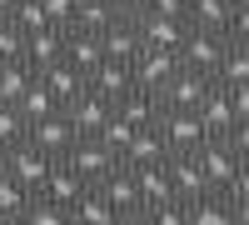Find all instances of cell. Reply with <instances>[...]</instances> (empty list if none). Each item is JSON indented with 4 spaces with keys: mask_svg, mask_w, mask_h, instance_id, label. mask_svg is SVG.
I'll list each match as a JSON object with an SVG mask.
<instances>
[{
    "mask_svg": "<svg viewBox=\"0 0 249 225\" xmlns=\"http://www.w3.org/2000/svg\"><path fill=\"white\" fill-rule=\"evenodd\" d=\"M15 60H25V30L15 20H0V65H15Z\"/></svg>",
    "mask_w": 249,
    "mask_h": 225,
    "instance_id": "35",
    "label": "cell"
},
{
    "mask_svg": "<svg viewBox=\"0 0 249 225\" xmlns=\"http://www.w3.org/2000/svg\"><path fill=\"white\" fill-rule=\"evenodd\" d=\"M135 185H140V205H144V210H155V205H164V200H175V185H170L164 160H160V165H140V170H135Z\"/></svg>",
    "mask_w": 249,
    "mask_h": 225,
    "instance_id": "22",
    "label": "cell"
},
{
    "mask_svg": "<svg viewBox=\"0 0 249 225\" xmlns=\"http://www.w3.org/2000/svg\"><path fill=\"white\" fill-rule=\"evenodd\" d=\"M65 35H70V30H60V25L40 30V35H25V65H30L35 75L50 70V65H60V60H65Z\"/></svg>",
    "mask_w": 249,
    "mask_h": 225,
    "instance_id": "15",
    "label": "cell"
},
{
    "mask_svg": "<svg viewBox=\"0 0 249 225\" xmlns=\"http://www.w3.org/2000/svg\"><path fill=\"white\" fill-rule=\"evenodd\" d=\"M230 15H234V5L230 0H190V25L195 30H230Z\"/></svg>",
    "mask_w": 249,
    "mask_h": 225,
    "instance_id": "26",
    "label": "cell"
},
{
    "mask_svg": "<svg viewBox=\"0 0 249 225\" xmlns=\"http://www.w3.org/2000/svg\"><path fill=\"white\" fill-rule=\"evenodd\" d=\"M234 225H249V195H234Z\"/></svg>",
    "mask_w": 249,
    "mask_h": 225,
    "instance_id": "43",
    "label": "cell"
},
{
    "mask_svg": "<svg viewBox=\"0 0 249 225\" xmlns=\"http://www.w3.org/2000/svg\"><path fill=\"white\" fill-rule=\"evenodd\" d=\"M85 190H90L85 180H80V175L65 165V160H55V165H50V175H45V185H40V200H55V205H65V210H70Z\"/></svg>",
    "mask_w": 249,
    "mask_h": 225,
    "instance_id": "17",
    "label": "cell"
},
{
    "mask_svg": "<svg viewBox=\"0 0 249 225\" xmlns=\"http://www.w3.org/2000/svg\"><path fill=\"white\" fill-rule=\"evenodd\" d=\"M30 145L40 150V155H50V160H65L70 150H75V125H70V115L65 110H55V115H45V120H35V125H30Z\"/></svg>",
    "mask_w": 249,
    "mask_h": 225,
    "instance_id": "3",
    "label": "cell"
},
{
    "mask_svg": "<svg viewBox=\"0 0 249 225\" xmlns=\"http://www.w3.org/2000/svg\"><path fill=\"white\" fill-rule=\"evenodd\" d=\"M95 190L105 195V200H110V205H115L124 220H130V215H144V205H140V185H135V170H130V165H115V170L100 180Z\"/></svg>",
    "mask_w": 249,
    "mask_h": 225,
    "instance_id": "11",
    "label": "cell"
},
{
    "mask_svg": "<svg viewBox=\"0 0 249 225\" xmlns=\"http://www.w3.org/2000/svg\"><path fill=\"white\" fill-rule=\"evenodd\" d=\"M230 5H244V0H230Z\"/></svg>",
    "mask_w": 249,
    "mask_h": 225,
    "instance_id": "48",
    "label": "cell"
},
{
    "mask_svg": "<svg viewBox=\"0 0 249 225\" xmlns=\"http://www.w3.org/2000/svg\"><path fill=\"white\" fill-rule=\"evenodd\" d=\"M210 90H214V75H195V70L179 65V75L160 90V105H164V110H199Z\"/></svg>",
    "mask_w": 249,
    "mask_h": 225,
    "instance_id": "6",
    "label": "cell"
},
{
    "mask_svg": "<svg viewBox=\"0 0 249 225\" xmlns=\"http://www.w3.org/2000/svg\"><path fill=\"white\" fill-rule=\"evenodd\" d=\"M15 110H20V115H25V120H30V125H35V120H45V115H55L60 105H55V95H50L45 85H40V75H35V85H30L25 95H20V105H15Z\"/></svg>",
    "mask_w": 249,
    "mask_h": 225,
    "instance_id": "29",
    "label": "cell"
},
{
    "mask_svg": "<svg viewBox=\"0 0 249 225\" xmlns=\"http://www.w3.org/2000/svg\"><path fill=\"white\" fill-rule=\"evenodd\" d=\"M140 10H150V15H164V20H184V25H190V0H144Z\"/></svg>",
    "mask_w": 249,
    "mask_h": 225,
    "instance_id": "38",
    "label": "cell"
},
{
    "mask_svg": "<svg viewBox=\"0 0 249 225\" xmlns=\"http://www.w3.org/2000/svg\"><path fill=\"white\" fill-rule=\"evenodd\" d=\"M214 80H219V85H239V80H249V45H234V40H230V50H224Z\"/></svg>",
    "mask_w": 249,
    "mask_h": 225,
    "instance_id": "30",
    "label": "cell"
},
{
    "mask_svg": "<svg viewBox=\"0 0 249 225\" xmlns=\"http://www.w3.org/2000/svg\"><path fill=\"white\" fill-rule=\"evenodd\" d=\"M10 20L25 35H40V30H50V15H45V5H40V0H20V5L10 10Z\"/></svg>",
    "mask_w": 249,
    "mask_h": 225,
    "instance_id": "34",
    "label": "cell"
},
{
    "mask_svg": "<svg viewBox=\"0 0 249 225\" xmlns=\"http://www.w3.org/2000/svg\"><path fill=\"white\" fill-rule=\"evenodd\" d=\"M40 85L55 95V105H60V110L75 105V100L90 90V85H85V75H80L75 65H65V60H60V65H50V70H40Z\"/></svg>",
    "mask_w": 249,
    "mask_h": 225,
    "instance_id": "16",
    "label": "cell"
},
{
    "mask_svg": "<svg viewBox=\"0 0 249 225\" xmlns=\"http://www.w3.org/2000/svg\"><path fill=\"white\" fill-rule=\"evenodd\" d=\"M85 85H90L95 95H105L110 105H120V100L135 90V65H120V60H100V65L90 70V80H85Z\"/></svg>",
    "mask_w": 249,
    "mask_h": 225,
    "instance_id": "13",
    "label": "cell"
},
{
    "mask_svg": "<svg viewBox=\"0 0 249 225\" xmlns=\"http://www.w3.org/2000/svg\"><path fill=\"white\" fill-rule=\"evenodd\" d=\"M65 165H70L80 180H85V185H100V180H105V175L120 165V160H115L105 145H100V140H75V150L65 155Z\"/></svg>",
    "mask_w": 249,
    "mask_h": 225,
    "instance_id": "9",
    "label": "cell"
},
{
    "mask_svg": "<svg viewBox=\"0 0 249 225\" xmlns=\"http://www.w3.org/2000/svg\"><path fill=\"white\" fill-rule=\"evenodd\" d=\"M155 225H190V205L184 200H164V205H155V210H144Z\"/></svg>",
    "mask_w": 249,
    "mask_h": 225,
    "instance_id": "37",
    "label": "cell"
},
{
    "mask_svg": "<svg viewBox=\"0 0 249 225\" xmlns=\"http://www.w3.org/2000/svg\"><path fill=\"white\" fill-rule=\"evenodd\" d=\"M0 225H20V220H15V215H0Z\"/></svg>",
    "mask_w": 249,
    "mask_h": 225,
    "instance_id": "47",
    "label": "cell"
},
{
    "mask_svg": "<svg viewBox=\"0 0 249 225\" xmlns=\"http://www.w3.org/2000/svg\"><path fill=\"white\" fill-rule=\"evenodd\" d=\"M50 165H55V160H50V155H40V150L30 145V140H25V145H15V150H5V155H0V170H10V175H15V180H20V185H25L30 195H40V185H45Z\"/></svg>",
    "mask_w": 249,
    "mask_h": 225,
    "instance_id": "5",
    "label": "cell"
},
{
    "mask_svg": "<svg viewBox=\"0 0 249 225\" xmlns=\"http://www.w3.org/2000/svg\"><path fill=\"white\" fill-rule=\"evenodd\" d=\"M190 225H234V195H199L190 200Z\"/></svg>",
    "mask_w": 249,
    "mask_h": 225,
    "instance_id": "25",
    "label": "cell"
},
{
    "mask_svg": "<svg viewBox=\"0 0 249 225\" xmlns=\"http://www.w3.org/2000/svg\"><path fill=\"white\" fill-rule=\"evenodd\" d=\"M20 225H75V220H70L65 205H55V200H40V195H35L30 210L20 215Z\"/></svg>",
    "mask_w": 249,
    "mask_h": 225,
    "instance_id": "33",
    "label": "cell"
},
{
    "mask_svg": "<svg viewBox=\"0 0 249 225\" xmlns=\"http://www.w3.org/2000/svg\"><path fill=\"white\" fill-rule=\"evenodd\" d=\"M115 115H124L135 130H144V125H155L160 120V90H144V85H135L130 95L115 105Z\"/></svg>",
    "mask_w": 249,
    "mask_h": 225,
    "instance_id": "23",
    "label": "cell"
},
{
    "mask_svg": "<svg viewBox=\"0 0 249 225\" xmlns=\"http://www.w3.org/2000/svg\"><path fill=\"white\" fill-rule=\"evenodd\" d=\"M130 20H135V30H140V40L150 50H175L179 55V45H184V20H164V15H150V10H130Z\"/></svg>",
    "mask_w": 249,
    "mask_h": 225,
    "instance_id": "7",
    "label": "cell"
},
{
    "mask_svg": "<svg viewBox=\"0 0 249 225\" xmlns=\"http://www.w3.org/2000/svg\"><path fill=\"white\" fill-rule=\"evenodd\" d=\"M199 170H204V180H210L214 195H230L234 180H239V155L230 150V140H204V150H199Z\"/></svg>",
    "mask_w": 249,
    "mask_h": 225,
    "instance_id": "4",
    "label": "cell"
},
{
    "mask_svg": "<svg viewBox=\"0 0 249 225\" xmlns=\"http://www.w3.org/2000/svg\"><path fill=\"white\" fill-rule=\"evenodd\" d=\"M25 135H30V120L15 105H0V155L15 150V145H25Z\"/></svg>",
    "mask_w": 249,
    "mask_h": 225,
    "instance_id": "31",
    "label": "cell"
},
{
    "mask_svg": "<svg viewBox=\"0 0 249 225\" xmlns=\"http://www.w3.org/2000/svg\"><path fill=\"white\" fill-rule=\"evenodd\" d=\"M115 5H120L124 15H130V10H140V5H144V0H115Z\"/></svg>",
    "mask_w": 249,
    "mask_h": 225,
    "instance_id": "44",
    "label": "cell"
},
{
    "mask_svg": "<svg viewBox=\"0 0 249 225\" xmlns=\"http://www.w3.org/2000/svg\"><path fill=\"white\" fill-rule=\"evenodd\" d=\"M199 125H204V135L210 140H230V130L239 125V115H234V105H230V90L214 80V90L204 95V105H199Z\"/></svg>",
    "mask_w": 249,
    "mask_h": 225,
    "instance_id": "12",
    "label": "cell"
},
{
    "mask_svg": "<svg viewBox=\"0 0 249 225\" xmlns=\"http://www.w3.org/2000/svg\"><path fill=\"white\" fill-rule=\"evenodd\" d=\"M35 85V70L25 60H15V65H0V105H20V95Z\"/></svg>",
    "mask_w": 249,
    "mask_h": 225,
    "instance_id": "27",
    "label": "cell"
},
{
    "mask_svg": "<svg viewBox=\"0 0 249 225\" xmlns=\"http://www.w3.org/2000/svg\"><path fill=\"white\" fill-rule=\"evenodd\" d=\"M164 155H170V145H164L160 125H144V130H135V140H130V150H124V160H120V165L140 170V165H160Z\"/></svg>",
    "mask_w": 249,
    "mask_h": 225,
    "instance_id": "20",
    "label": "cell"
},
{
    "mask_svg": "<svg viewBox=\"0 0 249 225\" xmlns=\"http://www.w3.org/2000/svg\"><path fill=\"white\" fill-rule=\"evenodd\" d=\"M124 225H155L150 215H130V220H124Z\"/></svg>",
    "mask_w": 249,
    "mask_h": 225,
    "instance_id": "46",
    "label": "cell"
},
{
    "mask_svg": "<svg viewBox=\"0 0 249 225\" xmlns=\"http://www.w3.org/2000/svg\"><path fill=\"white\" fill-rule=\"evenodd\" d=\"M130 140H135V125L124 115H110V125L100 130V145H105L115 160H124V150H130Z\"/></svg>",
    "mask_w": 249,
    "mask_h": 225,
    "instance_id": "32",
    "label": "cell"
},
{
    "mask_svg": "<svg viewBox=\"0 0 249 225\" xmlns=\"http://www.w3.org/2000/svg\"><path fill=\"white\" fill-rule=\"evenodd\" d=\"M30 200H35V195L20 185L10 170H0V215H15V220H20V215L30 210Z\"/></svg>",
    "mask_w": 249,
    "mask_h": 225,
    "instance_id": "28",
    "label": "cell"
},
{
    "mask_svg": "<svg viewBox=\"0 0 249 225\" xmlns=\"http://www.w3.org/2000/svg\"><path fill=\"white\" fill-rule=\"evenodd\" d=\"M105 60V40L100 35H90V30H70L65 35V65H75L80 75L90 80V70Z\"/></svg>",
    "mask_w": 249,
    "mask_h": 225,
    "instance_id": "19",
    "label": "cell"
},
{
    "mask_svg": "<svg viewBox=\"0 0 249 225\" xmlns=\"http://www.w3.org/2000/svg\"><path fill=\"white\" fill-rule=\"evenodd\" d=\"M234 40V45H249V0L244 5H234V15H230V30H224Z\"/></svg>",
    "mask_w": 249,
    "mask_h": 225,
    "instance_id": "39",
    "label": "cell"
},
{
    "mask_svg": "<svg viewBox=\"0 0 249 225\" xmlns=\"http://www.w3.org/2000/svg\"><path fill=\"white\" fill-rule=\"evenodd\" d=\"M124 10L115 0H80V15H75V30H90V35H105L110 25H120Z\"/></svg>",
    "mask_w": 249,
    "mask_h": 225,
    "instance_id": "24",
    "label": "cell"
},
{
    "mask_svg": "<svg viewBox=\"0 0 249 225\" xmlns=\"http://www.w3.org/2000/svg\"><path fill=\"white\" fill-rule=\"evenodd\" d=\"M65 115H70V125H75V135L80 140H100V130L110 125V115H115V105L105 95H95V90H85L75 100V105H65Z\"/></svg>",
    "mask_w": 249,
    "mask_h": 225,
    "instance_id": "8",
    "label": "cell"
},
{
    "mask_svg": "<svg viewBox=\"0 0 249 225\" xmlns=\"http://www.w3.org/2000/svg\"><path fill=\"white\" fill-rule=\"evenodd\" d=\"M224 50H230V35H219V30H184V45H179V65L184 70H195V75H214L219 70V60Z\"/></svg>",
    "mask_w": 249,
    "mask_h": 225,
    "instance_id": "2",
    "label": "cell"
},
{
    "mask_svg": "<svg viewBox=\"0 0 249 225\" xmlns=\"http://www.w3.org/2000/svg\"><path fill=\"white\" fill-rule=\"evenodd\" d=\"M45 5V15H50V25H60V30H75V15H80V0H40Z\"/></svg>",
    "mask_w": 249,
    "mask_h": 225,
    "instance_id": "36",
    "label": "cell"
},
{
    "mask_svg": "<svg viewBox=\"0 0 249 225\" xmlns=\"http://www.w3.org/2000/svg\"><path fill=\"white\" fill-rule=\"evenodd\" d=\"M175 75H179V55L175 50H150L144 45V55L135 60V85H144V90H164Z\"/></svg>",
    "mask_w": 249,
    "mask_h": 225,
    "instance_id": "14",
    "label": "cell"
},
{
    "mask_svg": "<svg viewBox=\"0 0 249 225\" xmlns=\"http://www.w3.org/2000/svg\"><path fill=\"white\" fill-rule=\"evenodd\" d=\"M230 150H234L239 160H249V120H239V125L230 130Z\"/></svg>",
    "mask_w": 249,
    "mask_h": 225,
    "instance_id": "41",
    "label": "cell"
},
{
    "mask_svg": "<svg viewBox=\"0 0 249 225\" xmlns=\"http://www.w3.org/2000/svg\"><path fill=\"white\" fill-rule=\"evenodd\" d=\"M70 220H75V225H124V215H120V210H115V205H110V200L100 195L95 185H90V190L70 205Z\"/></svg>",
    "mask_w": 249,
    "mask_h": 225,
    "instance_id": "21",
    "label": "cell"
},
{
    "mask_svg": "<svg viewBox=\"0 0 249 225\" xmlns=\"http://www.w3.org/2000/svg\"><path fill=\"white\" fill-rule=\"evenodd\" d=\"M100 40H105V60H120V65H135V60L144 55V40H140V30H135L130 15H124L120 25H110Z\"/></svg>",
    "mask_w": 249,
    "mask_h": 225,
    "instance_id": "18",
    "label": "cell"
},
{
    "mask_svg": "<svg viewBox=\"0 0 249 225\" xmlns=\"http://www.w3.org/2000/svg\"><path fill=\"white\" fill-rule=\"evenodd\" d=\"M224 90H230L234 115H239V120H249V80H239V85H224Z\"/></svg>",
    "mask_w": 249,
    "mask_h": 225,
    "instance_id": "40",
    "label": "cell"
},
{
    "mask_svg": "<svg viewBox=\"0 0 249 225\" xmlns=\"http://www.w3.org/2000/svg\"><path fill=\"white\" fill-rule=\"evenodd\" d=\"M164 170H170V185H175V200H199L210 195V180L199 170V155H164Z\"/></svg>",
    "mask_w": 249,
    "mask_h": 225,
    "instance_id": "10",
    "label": "cell"
},
{
    "mask_svg": "<svg viewBox=\"0 0 249 225\" xmlns=\"http://www.w3.org/2000/svg\"><path fill=\"white\" fill-rule=\"evenodd\" d=\"M230 195H249V160H239V180H234Z\"/></svg>",
    "mask_w": 249,
    "mask_h": 225,
    "instance_id": "42",
    "label": "cell"
},
{
    "mask_svg": "<svg viewBox=\"0 0 249 225\" xmlns=\"http://www.w3.org/2000/svg\"><path fill=\"white\" fill-rule=\"evenodd\" d=\"M20 5V0H0V20H10V10Z\"/></svg>",
    "mask_w": 249,
    "mask_h": 225,
    "instance_id": "45",
    "label": "cell"
},
{
    "mask_svg": "<svg viewBox=\"0 0 249 225\" xmlns=\"http://www.w3.org/2000/svg\"><path fill=\"white\" fill-rule=\"evenodd\" d=\"M160 135H164V145H170V155H199L204 150V125H199V110H164L160 105Z\"/></svg>",
    "mask_w": 249,
    "mask_h": 225,
    "instance_id": "1",
    "label": "cell"
}]
</instances>
